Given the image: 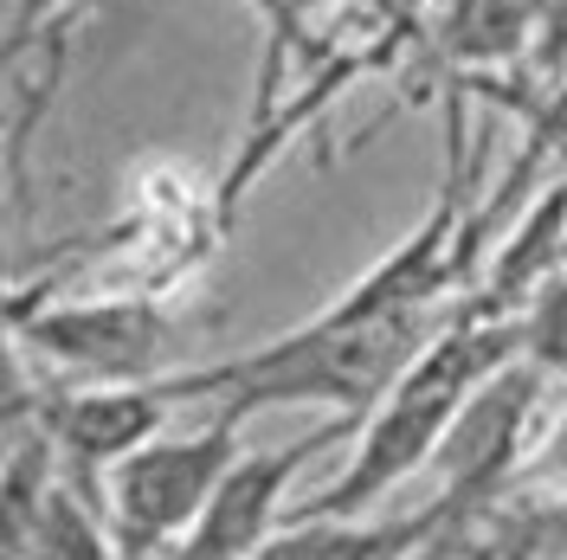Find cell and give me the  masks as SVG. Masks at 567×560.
I'll return each instance as SVG.
<instances>
[{
  "label": "cell",
  "instance_id": "1",
  "mask_svg": "<svg viewBox=\"0 0 567 560\" xmlns=\"http://www.w3.org/2000/svg\"><path fill=\"white\" fill-rule=\"evenodd\" d=\"M458 315L445 310H393V315H329L317 310L310 322L284 329L271 342L226 361H187L155 374V386L175 406H207V400H233L246 413H271V406H317L336 419H368L388 386L425 354V342Z\"/></svg>",
  "mask_w": 567,
  "mask_h": 560
},
{
  "label": "cell",
  "instance_id": "2",
  "mask_svg": "<svg viewBox=\"0 0 567 560\" xmlns=\"http://www.w3.org/2000/svg\"><path fill=\"white\" fill-rule=\"evenodd\" d=\"M523 354V315L477 310L464 297V310L425 342V354L388 386V400L361 419L354 432V457L322 484L297 516L310 522H336V516H374V502H388L413 470H425L445 432L458 425L471 393L491 381L496 367H509Z\"/></svg>",
  "mask_w": 567,
  "mask_h": 560
},
{
  "label": "cell",
  "instance_id": "3",
  "mask_svg": "<svg viewBox=\"0 0 567 560\" xmlns=\"http://www.w3.org/2000/svg\"><path fill=\"white\" fill-rule=\"evenodd\" d=\"M213 413L187 432H162L123 464H110L97 484V509L116 528L130 560H175L187 541V528L200 522L207 496L219 490V477L246 452V406L233 400H207Z\"/></svg>",
  "mask_w": 567,
  "mask_h": 560
},
{
  "label": "cell",
  "instance_id": "4",
  "mask_svg": "<svg viewBox=\"0 0 567 560\" xmlns=\"http://www.w3.org/2000/svg\"><path fill=\"white\" fill-rule=\"evenodd\" d=\"M13 354L45 361L52 381H155L168 374L181 342V315L168 290H116L84 303L13 297Z\"/></svg>",
  "mask_w": 567,
  "mask_h": 560
},
{
  "label": "cell",
  "instance_id": "5",
  "mask_svg": "<svg viewBox=\"0 0 567 560\" xmlns=\"http://www.w3.org/2000/svg\"><path fill=\"white\" fill-rule=\"evenodd\" d=\"M354 432H361V419H336L329 413L317 432L290 438L278 452H239V464L219 477V490L207 496V509H200V522L187 528L175 560H251L284 528V496L297 484V470L310 457H322L329 445L354 438Z\"/></svg>",
  "mask_w": 567,
  "mask_h": 560
},
{
  "label": "cell",
  "instance_id": "6",
  "mask_svg": "<svg viewBox=\"0 0 567 560\" xmlns=\"http://www.w3.org/2000/svg\"><path fill=\"white\" fill-rule=\"evenodd\" d=\"M464 516H477L464 496H432L413 516H336V522H310V516H290V522L258 548L251 560H425Z\"/></svg>",
  "mask_w": 567,
  "mask_h": 560
},
{
  "label": "cell",
  "instance_id": "7",
  "mask_svg": "<svg viewBox=\"0 0 567 560\" xmlns=\"http://www.w3.org/2000/svg\"><path fill=\"white\" fill-rule=\"evenodd\" d=\"M7 554L13 560H130L123 541H116V528L104 522L97 496L78 490L71 477L52 484V496L39 502V516L27 522V535L7 541Z\"/></svg>",
  "mask_w": 567,
  "mask_h": 560
},
{
  "label": "cell",
  "instance_id": "8",
  "mask_svg": "<svg viewBox=\"0 0 567 560\" xmlns=\"http://www.w3.org/2000/svg\"><path fill=\"white\" fill-rule=\"evenodd\" d=\"M523 354L542 374H567V265L535 290V303L523 310Z\"/></svg>",
  "mask_w": 567,
  "mask_h": 560
},
{
  "label": "cell",
  "instance_id": "9",
  "mask_svg": "<svg viewBox=\"0 0 567 560\" xmlns=\"http://www.w3.org/2000/svg\"><path fill=\"white\" fill-rule=\"evenodd\" d=\"M516 477H529V484H542L548 496H561L567 502V419L535 445V452H523V464H516Z\"/></svg>",
  "mask_w": 567,
  "mask_h": 560
},
{
  "label": "cell",
  "instance_id": "10",
  "mask_svg": "<svg viewBox=\"0 0 567 560\" xmlns=\"http://www.w3.org/2000/svg\"><path fill=\"white\" fill-rule=\"evenodd\" d=\"M523 7L535 13V39H542V33H561V27H567V0H523Z\"/></svg>",
  "mask_w": 567,
  "mask_h": 560
},
{
  "label": "cell",
  "instance_id": "11",
  "mask_svg": "<svg viewBox=\"0 0 567 560\" xmlns=\"http://www.w3.org/2000/svg\"><path fill=\"white\" fill-rule=\"evenodd\" d=\"M425 7H458V0H425Z\"/></svg>",
  "mask_w": 567,
  "mask_h": 560
}]
</instances>
